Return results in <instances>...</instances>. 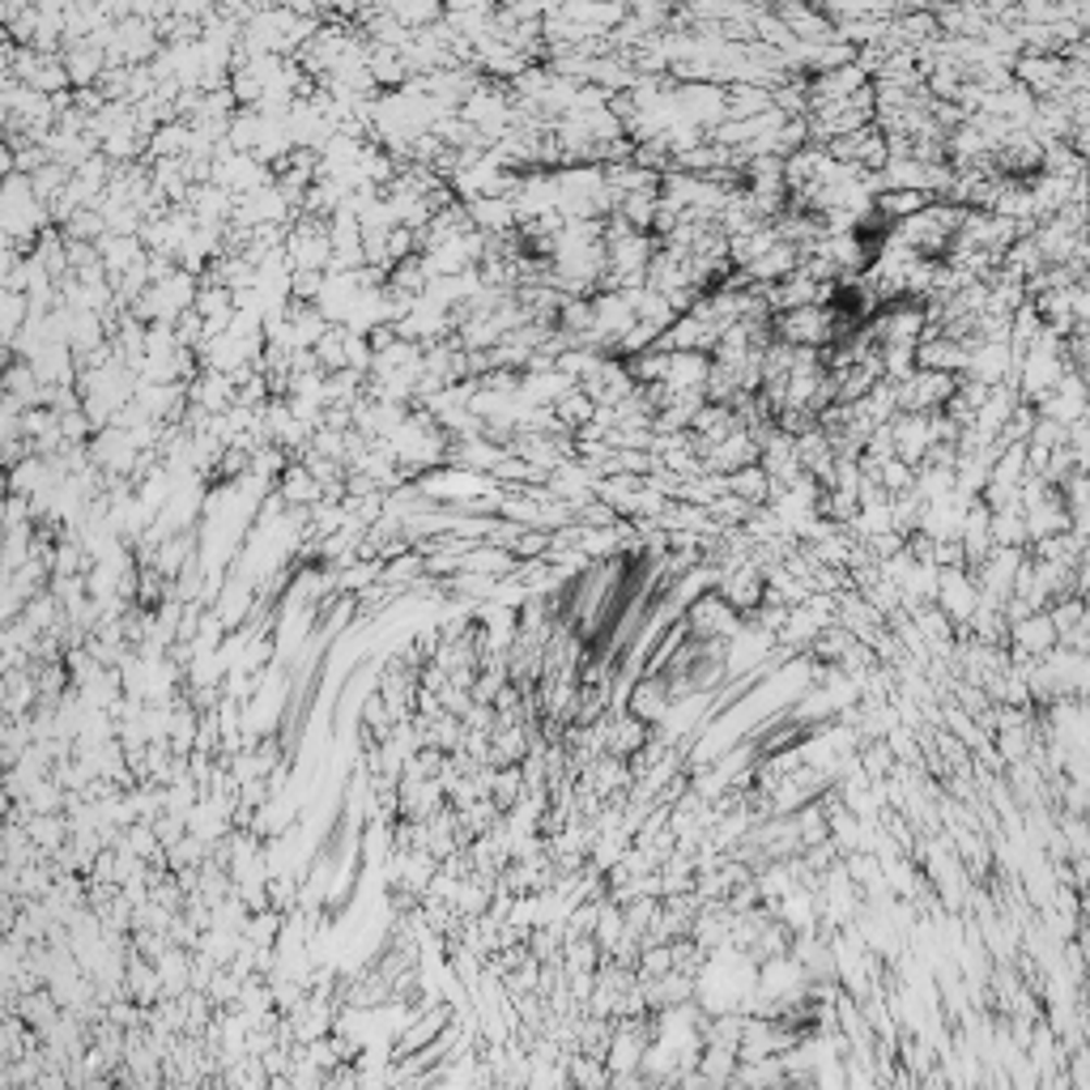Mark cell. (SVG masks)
Wrapping results in <instances>:
<instances>
[{"label": "cell", "mask_w": 1090, "mask_h": 1090, "mask_svg": "<svg viewBox=\"0 0 1090 1090\" xmlns=\"http://www.w3.org/2000/svg\"><path fill=\"white\" fill-rule=\"evenodd\" d=\"M724 486H729V495L738 498V503H745V507H767V503H771V478H767L758 465H745L738 473H729Z\"/></svg>", "instance_id": "obj_1"}]
</instances>
